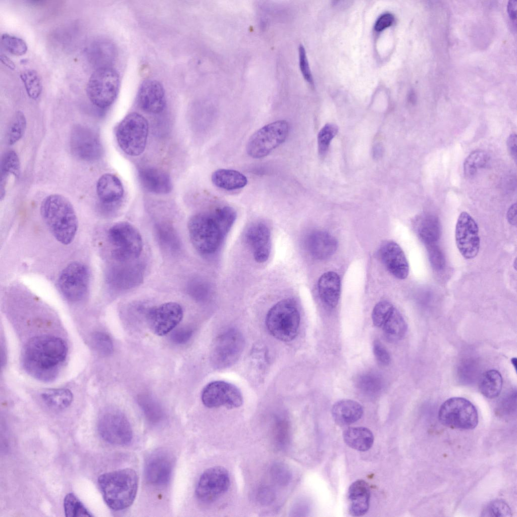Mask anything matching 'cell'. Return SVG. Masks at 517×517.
Returning <instances> with one entry per match:
<instances>
[{
	"label": "cell",
	"mask_w": 517,
	"mask_h": 517,
	"mask_svg": "<svg viewBox=\"0 0 517 517\" xmlns=\"http://www.w3.org/2000/svg\"><path fill=\"white\" fill-rule=\"evenodd\" d=\"M0 58L2 63L8 68L11 70L15 69L16 66L14 63L7 56L2 54Z\"/></svg>",
	"instance_id": "obj_60"
},
{
	"label": "cell",
	"mask_w": 517,
	"mask_h": 517,
	"mask_svg": "<svg viewBox=\"0 0 517 517\" xmlns=\"http://www.w3.org/2000/svg\"><path fill=\"white\" fill-rule=\"evenodd\" d=\"M370 488L368 483L363 480L353 482L349 487L347 497L348 510L353 516H360L369 510L370 500Z\"/></svg>",
	"instance_id": "obj_26"
},
{
	"label": "cell",
	"mask_w": 517,
	"mask_h": 517,
	"mask_svg": "<svg viewBox=\"0 0 517 517\" xmlns=\"http://www.w3.org/2000/svg\"><path fill=\"white\" fill-rule=\"evenodd\" d=\"M300 321V314L296 303L288 298L280 300L269 309L266 318V325L273 337L288 342L297 336Z\"/></svg>",
	"instance_id": "obj_5"
},
{
	"label": "cell",
	"mask_w": 517,
	"mask_h": 517,
	"mask_svg": "<svg viewBox=\"0 0 517 517\" xmlns=\"http://www.w3.org/2000/svg\"><path fill=\"white\" fill-rule=\"evenodd\" d=\"M41 217L52 235L60 243L68 245L74 240L78 222L73 205L59 194L47 195L40 206Z\"/></svg>",
	"instance_id": "obj_3"
},
{
	"label": "cell",
	"mask_w": 517,
	"mask_h": 517,
	"mask_svg": "<svg viewBox=\"0 0 517 517\" xmlns=\"http://www.w3.org/2000/svg\"><path fill=\"white\" fill-rule=\"evenodd\" d=\"M516 203L512 204L507 212V219L509 224L515 226L516 224Z\"/></svg>",
	"instance_id": "obj_58"
},
{
	"label": "cell",
	"mask_w": 517,
	"mask_h": 517,
	"mask_svg": "<svg viewBox=\"0 0 517 517\" xmlns=\"http://www.w3.org/2000/svg\"><path fill=\"white\" fill-rule=\"evenodd\" d=\"M258 497L262 503L267 504L273 500L274 496L273 492L269 488H264L260 491Z\"/></svg>",
	"instance_id": "obj_57"
},
{
	"label": "cell",
	"mask_w": 517,
	"mask_h": 517,
	"mask_svg": "<svg viewBox=\"0 0 517 517\" xmlns=\"http://www.w3.org/2000/svg\"><path fill=\"white\" fill-rule=\"evenodd\" d=\"M211 179L217 187L226 190H234L245 187L247 179L242 173L236 170L220 169L214 172Z\"/></svg>",
	"instance_id": "obj_31"
},
{
	"label": "cell",
	"mask_w": 517,
	"mask_h": 517,
	"mask_svg": "<svg viewBox=\"0 0 517 517\" xmlns=\"http://www.w3.org/2000/svg\"><path fill=\"white\" fill-rule=\"evenodd\" d=\"M97 483L107 505L113 510L120 511L133 503L138 477L134 470L126 468L101 475Z\"/></svg>",
	"instance_id": "obj_4"
},
{
	"label": "cell",
	"mask_w": 517,
	"mask_h": 517,
	"mask_svg": "<svg viewBox=\"0 0 517 517\" xmlns=\"http://www.w3.org/2000/svg\"><path fill=\"white\" fill-rule=\"evenodd\" d=\"M362 406L357 401L351 399H342L336 402L332 408L334 421L338 425L343 426L354 423L363 416Z\"/></svg>",
	"instance_id": "obj_28"
},
{
	"label": "cell",
	"mask_w": 517,
	"mask_h": 517,
	"mask_svg": "<svg viewBox=\"0 0 517 517\" xmlns=\"http://www.w3.org/2000/svg\"><path fill=\"white\" fill-rule=\"evenodd\" d=\"M299 64L300 71L304 79L311 85L314 86V80L309 68L305 49L303 45L298 47Z\"/></svg>",
	"instance_id": "obj_48"
},
{
	"label": "cell",
	"mask_w": 517,
	"mask_h": 517,
	"mask_svg": "<svg viewBox=\"0 0 517 517\" xmlns=\"http://www.w3.org/2000/svg\"><path fill=\"white\" fill-rule=\"evenodd\" d=\"M508 151L514 160H517V136L515 133L511 134L507 138L506 141Z\"/></svg>",
	"instance_id": "obj_56"
},
{
	"label": "cell",
	"mask_w": 517,
	"mask_h": 517,
	"mask_svg": "<svg viewBox=\"0 0 517 517\" xmlns=\"http://www.w3.org/2000/svg\"><path fill=\"white\" fill-rule=\"evenodd\" d=\"M183 316V309L179 303L168 302L148 309L145 318L152 332L158 336H164L177 327Z\"/></svg>",
	"instance_id": "obj_17"
},
{
	"label": "cell",
	"mask_w": 517,
	"mask_h": 517,
	"mask_svg": "<svg viewBox=\"0 0 517 517\" xmlns=\"http://www.w3.org/2000/svg\"><path fill=\"white\" fill-rule=\"evenodd\" d=\"M108 237L114 247L113 255L118 261L134 260L142 252V237L136 228L128 222H119L112 226L109 230Z\"/></svg>",
	"instance_id": "obj_10"
},
{
	"label": "cell",
	"mask_w": 517,
	"mask_h": 517,
	"mask_svg": "<svg viewBox=\"0 0 517 517\" xmlns=\"http://www.w3.org/2000/svg\"><path fill=\"white\" fill-rule=\"evenodd\" d=\"M502 378L500 373L496 370H490L484 372L480 380L479 389L485 397L493 399L500 394L502 387Z\"/></svg>",
	"instance_id": "obj_33"
},
{
	"label": "cell",
	"mask_w": 517,
	"mask_h": 517,
	"mask_svg": "<svg viewBox=\"0 0 517 517\" xmlns=\"http://www.w3.org/2000/svg\"><path fill=\"white\" fill-rule=\"evenodd\" d=\"M343 437L350 447L360 451L370 449L374 442V435L368 428L363 427H349L344 430Z\"/></svg>",
	"instance_id": "obj_32"
},
{
	"label": "cell",
	"mask_w": 517,
	"mask_h": 517,
	"mask_svg": "<svg viewBox=\"0 0 517 517\" xmlns=\"http://www.w3.org/2000/svg\"><path fill=\"white\" fill-rule=\"evenodd\" d=\"M1 43L7 51L16 56L25 55L28 49L27 43L23 39L8 33L2 35Z\"/></svg>",
	"instance_id": "obj_43"
},
{
	"label": "cell",
	"mask_w": 517,
	"mask_h": 517,
	"mask_svg": "<svg viewBox=\"0 0 517 517\" xmlns=\"http://www.w3.org/2000/svg\"><path fill=\"white\" fill-rule=\"evenodd\" d=\"M394 21V16L389 13L381 15L376 21L374 29L377 32H381L391 26Z\"/></svg>",
	"instance_id": "obj_55"
},
{
	"label": "cell",
	"mask_w": 517,
	"mask_h": 517,
	"mask_svg": "<svg viewBox=\"0 0 517 517\" xmlns=\"http://www.w3.org/2000/svg\"><path fill=\"white\" fill-rule=\"evenodd\" d=\"M373 350L377 361L381 365L387 366L389 364L391 358L390 354L386 347L377 340L374 342Z\"/></svg>",
	"instance_id": "obj_51"
},
{
	"label": "cell",
	"mask_w": 517,
	"mask_h": 517,
	"mask_svg": "<svg viewBox=\"0 0 517 517\" xmlns=\"http://www.w3.org/2000/svg\"><path fill=\"white\" fill-rule=\"evenodd\" d=\"M341 282L339 275L330 271L323 274L318 281V291L322 300L333 307L337 304L340 295Z\"/></svg>",
	"instance_id": "obj_29"
},
{
	"label": "cell",
	"mask_w": 517,
	"mask_h": 517,
	"mask_svg": "<svg viewBox=\"0 0 517 517\" xmlns=\"http://www.w3.org/2000/svg\"><path fill=\"white\" fill-rule=\"evenodd\" d=\"M235 210L223 206L192 216L188 224L192 245L200 253L210 255L220 248L236 219Z\"/></svg>",
	"instance_id": "obj_2"
},
{
	"label": "cell",
	"mask_w": 517,
	"mask_h": 517,
	"mask_svg": "<svg viewBox=\"0 0 517 517\" xmlns=\"http://www.w3.org/2000/svg\"><path fill=\"white\" fill-rule=\"evenodd\" d=\"M245 345L242 333L237 329L230 328L215 339L211 353V361L216 369H227L238 360Z\"/></svg>",
	"instance_id": "obj_11"
},
{
	"label": "cell",
	"mask_w": 517,
	"mask_h": 517,
	"mask_svg": "<svg viewBox=\"0 0 517 517\" xmlns=\"http://www.w3.org/2000/svg\"><path fill=\"white\" fill-rule=\"evenodd\" d=\"M418 232L420 237L431 244L439 237V223L436 217L432 215L422 217L418 221Z\"/></svg>",
	"instance_id": "obj_37"
},
{
	"label": "cell",
	"mask_w": 517,
	"mask_h": 517,
	"mask_svg": "<svg viewBox=\"0 0 517 517\" xmlns=\"http://www.w3.org/2000/svg\"><path fill=\"white\" fill-rule=\"evenodd\" d=\"M20 165L19 157L14 150L7 152L2 160L1 174V199L5 195L6 186L8 175L12 174L16 177L20 174Z\"/></svg>",
	"instance_id": "obj_34"
},
{
	"label": "cell",
	"mask_w": 517,
	"mask_h": 517,
	"mask_svg": "<svg viewBox=\"0 0 517 517\" xmlns=\"http://www.w3.org/2000/svg\"><path fill=\"white\" fill-rule=\"evenodd\" d=\"M507 12L510 18L515 20L516 17V2L510 1L507 5Z\"/></svg>",
	"instance_id": "obj_59"
},
{
	"label": "cell",
	"mask_w": 517,
	"mask_h": 517,
	"mask_svg": "<svg viewBox=\"0 0 517 517\" xmlns=\"http://www.w3.org/2000/svg\"><path fill=\"white\" fill-rule=\"evenodd\" d=\"M230 484L227 469L222 466L213 467L205 470L200 476L195 488V495L200 501L211 503L227 492Z\"/></svg>",
	"instance_id": "obj_15"
},
{
	"label": "cell",
	"mask_w": 517,
	"mask_h": 517,
	"mask_svg": "<svg viewBox=\"0 0 517 517\" xmlns=\"http://www.w3.org/2000/svg\"><path fill=\"white\" fill-rule=\"evenodd\" d=\"M455 240L457 247L464 258L472 259L477 255L480 246L478 225L466 212H461L458 217Z\"/></svg>",
	"instance_id": "obj_18"
},
{
	"label": "cell",
	"mask_w": 517,
	"mask_h": 517,
	"mask_svg": "<svg viewBox=\"0 0 517 517\" xmlns=\"http://www.w3.org/2000/svg\"><path fill=\"white\" fill-rule=\"evenodd\" d=\"M137 101L139 107L146 112L152 114L162 112L166 104L163 85L154 79L144 81L138 89Z\"/></svg>",
	"instance_id": "obj_22"
},
{
	"label": "cell",
	"mask_w": 517,
	"mask_h": 517,
	"mask_svg": "<svg viewBox=\"0 0 517 517\" xmlns=\"http://www.w3.org/2000/svg\"><path fill=\"white\" fill-rule=\"evenodd\" d=\"M275 434L276 441L279 445H285L289 437L287 423L285 421H279L276 425Z\"/></svg>",
	"instance_id": "obj_54"
},
{
	"label": "cell",
	"mask_w": 517,
	"mask_h": 517,
	"mask_svg": "<svg viewBox=\"0 0 517 517\" xmlns=\"http://www.w3.org/2000/svg\"><path fill=\"white\" fill-rule=\"evenodd\" d=\"M190 294L196 299L201 300L209 295V288L204 282L199 279L192 281L189 286Z\"/></svg>",
	"instance_id": "obj_50"
},
{
	"label": "cell",
	"mask_w": 517,
	"mask_h": 517,
	"mask_svg": "<svg viewBox=\"0 0 517 517\" xmlns=\"http://www.w3.org/2000/svg\"><path fill=\"white\" fill-rule=\"evenodd\" d=\"M41 397L48 406L59 409L68 407L73 400L72 392L67 389H48L42 393Z\"/></svg>",
	"instance_id": "obj_36"
},
{
	"label": "cell",
	"mask_w": 517,
	"mask_h": 517,
	"mask_svg": "<svg viewBox=\"0 0 517 517\" xmlns=\"http://www.w3.org/2000/svg\"><path fill=\"white\" fill-rule=\"evenodd\" d=\"M97 428L101 438L112 444L126 445L133 437L131 426L127 417L115 408H107L101 413Z\"/></svg>",
	"instance_id": "obj_12"
},
{
	"label": "cell",
	"mask_w": 517,
	"mask_h": 517,
	"mask_svg": "<svg viewBox=\"0 0 517 517\" xmlns=\"http://www.w3.org/2000/svg\"><path fill=\"white\" fill-rule=\"evenodd\" d=\"M289 132V125L285 120L265 125L249 139L246 146L247 154L254 159L267 156L285 141Z\"/></svg>",
	"instance_id": "obj_9"
},
{
	"label": "cell",
	"mask_w": 517,
	"mask_h": 517,
	"mask_svg": "<svg viewBox=\"0 0 517 517\" xmlns=\"http://www.w3.org/2000/svg\"><path fill=\"white\" fill-rule=\"evenodd\" d=\"M516 259L515 258V261H514V264H513V266L514 267L515 270H516Z\"/></svg>",
	"instance_id": "obj_61"
},
{
	"label": "cell",
	"mask_w": 517,
	"mask_h": 517,
	"mask_svg": "<svg viewBox=\"0 0 517 517\" xmlns=\"http://www.w3.org/2000/svg\"><path fill=\"white\" fill-rule=\"evenodd\" d=\"M156 232L159 242L166 250L176 252L180 249L181 242L174 228L166 223L158 224Z\"/></svg>",
	"instance_id": "obj_35"
},
{
	"label": "cell",
	"mask_w": 517,
	"mask_h": 517,
	"mask_svg": "<svg viewBox=\"0 0 517 517\" xmlns=\"http://www.w3.org/2000/svg\"><path fill=\"white\" fill-rule=\"evenodd\" d=\"M193 329L189 327L185 326L173 329L170 335V339L172 342L178 345L187 343L192 336Z\"/></svg>",
	"instance_id": "obj_49"
},
{
	"label": "cell",
	"mask_w": 517,
	"mask_h": 517,
	"mask_svg": "<svg viewBox=\"0 0 517 517\" xmlns=\"http://www.w3.org/2000/svg\"><path fill=\"white\" fill-rule=\"evenodd\" d=\"M89 279L87 266L82 263L73 262L68 264L60 273L58 280V288L67 300L78 301L86 295Z\"/></svg>",
	"instance_id": "obj_13"
},
{
	"label": "cell",
	"mask_w": 517,
	"mask_h": 517,
	"mask_svg": "<svg viewBox=\"0 0 517 517\" xmlns=\"http://www.w3.org/2000/svg\"><path fill=\"white\" fill-rule=\"evenodd\" d=\"M138 401L145 417L150 422L157 424L163 420V409L153 398L148 395H142L139 397Z\"/></svg>",
	"instance_id": "obj_38"
},
{
	"label": "cell",
	"mask_w": 517,
	"mask_h": 517,
	"mask_svg": "<svg viewBox=\"0 0 517 517\" xmlns=\"http://www.w3.org/2000/svg\"><path fill=\"white\" fill-rule=\"evenodd\" d=\"M429 259L432 266L437 270L444 267V258L440 249L435 245L431 244L428 248Z\"/></svg>",
	"instance_id": "obj_52"
},
{
	"label": "cell",
	"mask_w": 517,
	"mask_h": 517,
	"mask_svg": "<svg viewBox=\"0 0 517 517\" xmlns=\"http://www.w3.org/2000/svg\"><path fill=\"white\" fill-rule=\"evenodd\" d=\"M27 122L23 113L18 111L13 116L9 124L7 134V143L13 145L23 136L26 130Z\"/></svg>",
	"instance_id": "obj_41"
},
{
	"label": "cell",
	"mask_w": 517,
	"mask_h": 517,
	"mask_svg": "<svg viewBox=\"0 0 517 517\" xmlns=\"http://www.w3.org/2000/svg\"><path fill=\"white\" fill-rule=\"evenodd\" d=\"M489 160L488 154L482 150L472 151L463 163L464 174L467 178L474 177L478 170L485 167Z\"/></svg>",
	"instance_id": "obj_39"
},
{
	"label": "cell",
	"mask_w": 517,
	"mask_h": 517,
	"mask_svg": "<svg viewBox=\"0 0 517 517\" xmlns=\"http://www.w3.org/2000/svg\"><path fill=\"white\" fill-rule=\"evenodd\" d=\"M356 385L361 391L368 394H374L381 389L382 382L377 375L366 373L357 378Z\"/></svg>",
	"instance_id": "obj_44"
},
{
	"label": "cell",
	"mask_w": 517,
	"mask_h": 517,
	"mask_svg": "<svg viewBox=\"0 0 517 517\" xmlns=\"http://www.w3.org/2000/svg\"><path fill=\"white\" fill-rule=\"evenodd\" d=\"M148 124L141 115L133 112L126 116L116 130L117 143L126 154L132 157L141 154L147 142Z\"/></svg>",
	"instance_id": "obj_6"
},
{
	"label": "cell",
	"mask_w": 517,
	"mask_h": 517,
	"mask_svg": "<svg viewBox=\"0 0 517 517\" xmlns=\"http://www.w3.org/2000/svg\"><path fill=\"white\" fill-rule=\"evenodd\" d=\"M64 508L67 517L92 516L80 500L72 493L67 494L64 499Z\"/></svg>",
	"instance_id": "obj_42"
},
{
	"label": "cell",
	"mask_w": 517,
	"mask_h": 517,
	"mask_svg": "<svg viewBox=\"0 0 517 517\" xmlns=\"http://www.w3.org/2000/svg\"><path fill=\"white\" fill-rule=\"evenodd\" d=\"M174 458L167 450L160 449L152 452L144 466V475L148 483L162 486L170 481L174 467Z\"/></svg>",
	"instance_id": "obj_20"
},
{
	"label": "cell",
	"mask_w": 517,
	"mask_h": 517,
	"mask_svg": "<svg viewBox=\"0 0 517 517\" xmlns=\"http://www.w3.org/2000/svg\"><path fill=\"white\" fill-rule=\"evenodd\" d=\"M70 147L76 157L86 161L99 159L103 151L96 133L91 128L81 125L73 127L71 134Z\"/></svg>",
	"instance_id": "obj_19"
},
{
	"label": "cell",
	"mask_w": 517,
	"mask_h": 517,
	"mask_svg": "<svg viewBox=\"0 0 517 517\" xmlns=\"http://www.w3.org/2000/svg\"><path fill=\"white\" fill-rule=\"evenodd\" d=\"M96 188L99 199L106 204L116 203L123 196L124 188L121 181L111 173L101 175L97 180Z\"/></svg>",
	"instance_id": "obj_27"
},
{
	"label": "cell",
	"mask_w": 517,
	"mask_h": 517,
	"mask_svg": "<svg viewBox=\"0 0 517 517\" xmlns=\"http://www.w3.org/2000/svg\"><path fill=\"white\" fill-rule=\"evenodd\" d=\"M511 512L508 505L503 500L496 499L490 502L483 509V516H510Z\"/></svg>",
	"instance_id": "obj_45"
},
{
	"label": "cell",
	"mask_w": 517,
	"mask_h": 517,
	"mask_svg": "<svg viewBox=\"0 0 517 517\" xmlns=\"http://www.w3.org/2000/svg\"><path fill=\"white\" fill-rule=\"evenodd\" d=\"M246 242L257 263L266 262L271 249V232L269 227L262 222L252 224L245 234Z\"/></svg>",
	"instance_id": "obj_21"
},
{
	"label": "cell",
	"mask_w": 517,
	"mask_h": 517,
	"mask_svg": "<svg viewBox=\"0 0 517 517\" xmlns=\"http://www.w3.org/2000/svg\"><path fill=\"white\" fill-rule=\"evenodd\" d=\"M138 173L139 181L147 191L159 194H167L172 189L170 176L164 170L154 167L140 169Z\"/></svg>",
	"instance_id": "obj_25"
},
{
	"label": "cell",
	"mask_w": 517,
	"mask_h": 517,
	"mask_svg": "<svg viewBox=\"0 0 517 517\" xmlns=\"http://www.w3.org/2000/svg\"><path fill=\"white\" fill-rule=\"evenodd\" d=\"M380 258L388 270L395 277L404 279L408 275L409 265L404 252L395 242L386 241L379 249Z\"/></svg>",
	"instance_id": "obj_23"
},
{
	"label": "cell",
	"mask_w": 517,
	"mask_h": 517,
	"mask_svg": "<svg viewBox=\"0 0 517 517\" xmlns=\"http://www.w3.org/2000/svg\"><path fill=\"white\" fill-rule=\"evenodd\" d=\"M201 401L209 408L224 406L228 409L240 407L243 396L234 385L224 381H214L208 384L201 393Z\"/></svg>",
	"instance_id": "obj_16"
},
{
	"label": "cell",
	"mask_w": 517,
	"mask_h": 517,
	"mask_svg": "<svg viewBox=\"0 0 517 517\" xmlns=\"http://www.w3.org/2000/svg\"><path fill=\"white\" fill-rule=\"evenodd\" d=\"M93 345L101 354L108 356L113 352V343L110 337L106 333L97 332L92 337Z\"/></svg>",
	"instance_id": "obj_47"
},
{
	"label": "cell",
	"mask_w": 517,
	"mask_h": 517,
	"mask_svg": "<svg viewBox=\"0 0 517 517\" xmlns=\"http://www.w3.org/2000/svg\"><path fill=\"white\" fill-rule=\"evenodd\" d=\"M272 474L275 480L281 484H286L290 480V473L282 464L275 465L272 469Z\"/></svg>",
	"instance_id": "obj_53"
},
{
	"label": "cell",
	"mask_w": 517,
	"mask_h": 517,
	"mask_svg": "<svg viewBox=\"0 0 517 517\" xmlns=\"http://www.w3.org/2000/svg\"><path fill=\"white\" fill-rule=\"evenodd\" d=\"M118 72L111 66L97 68L86 84V92L96 107L105 109L111 106L118 95L120 88Z\"/></svg>",
	"instance_id": "obj_7"
},
{
	"label": "cell",
	"mask_w": 517,
	"mask_h": 517,
	"mask_svg": "<svg viewBox=\"0 0 517 517\" xmlns=\"http://www.w3.org/2000/svg\"><path fill=\"white\" fill-rule=\"evenodd\" d=\"M20 77L29 97L37 99L42 91V82L38 73L33 69H27L23 71Z\"/></svg>",
	"instance_id": "obj_40"
},
{
	"label": "cell",
	"mask_w": 517,
	"mask_h": 517,
	"mask_svg": "<svg viewBox=\"0 0 517 517\" xmlns=\"http://www.w3.org/2000/svg\"><path fill=\"white\" fill-rule=\"evenodd\" d=\"M372 319L374 325L382 329L391 341L401 339L406 334L407 325L399 312L391 303L381 301L374 306Z\"/></svg>",
	"instance_id": "obj_14"
},
{
	"label": "cell",
	"mask_w": 517,
	"mask_h": 517,
	"mask_svg": "<svg viewBox=\"0 0 517 517\" xmlns=\"http://www.w3.org/2000/svg\"><path fill=\"white\" fill-rule=\"evenodd\" d=\"M143 269L139 264L123 266L113 271L112 283L120 289H128L139 284L143 279Z\"/></svg>",
	"instance_id": "obj_30"
},
{
	"label": "cell",
	"mask_w": 517,
	"mask_h": 517,
	"mask_svg": "<svg viewBox=\"0 0 517 517\" xmlns=\"http://www.w3.org/2000/svg\"><path fill=\"white\" fill-rule=\"evenodd\" d=\"M337 132V127L332 124H327L320 130L318 136V149L321 156L327 152L331 141Z\"/></svg>",
	"instance_id": "obj_46"
},
{
	"label": "cell",
	"mask_w": 517,
	"mask_h": 517,
	"mask_svg": "<svg viewBox=\"0 0 517 517\" xmlns=\"http://www.w3.org/2000/svg\"><path fill=\"white\" fill-rule=\"evenodd\" d=\"M305 246L313 257L324 260L330 257L336 251L337 242L330 233L318 230L311 232L307 236Z\"/></svg>",
	"instance_id": "obj_24"
},
{
	"label": "cell",
	"mask_w": 517,
	"mask_h": 517,
	"mask_svg": "<svg viewBox=\"0 0 517 517\" xmlns=\"http://www.w3.org/2000/svg\"><path fill=\"white\" fill-rule=\"evenodd\" d=\"M438 419L444 426L460 430H472L478 424V414L474 405L460 397H451L440 406Z\"/></svg>",
	"instance_id": "obj_8"
},
{
	"label": "cell",
	"mask_w": 517,
	"mask_h": 517,
	"mask_svg": "<svg viewBox=\"0 0 517 517\" xmlns=\"http://www.w3.org/2000/svg\"><path fill=\"white\" fill-rule=\"evenodd\" d=\"M67 353V345L62 339L52 335L37 336L26 344L22 363L25 371L33 378L51 382L59 374Z\"/></svg>",
	"instance_id": "obj_1"
}]
</instances>
